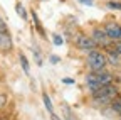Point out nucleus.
I'll list each match as a JSON object with an SVG mask.
<instances>
[{"instance_id":"8","label":"nucleus","mask_w":121,"mask_h":120,"mask_svg":"<svg viewBox=\"0 0 121 120\" xmlns=\"http://www.w3.org/2000/svg\"><path fill=\"white\" fill-rule=\"evenodd\" d=\"M19 59H20V64H22V68H24L25 74H29V73H30V68H29V61H27V58H25L24 54H20V56H19Z\"/></svg>"},{"instance_id":"2","label":"nucleus","mask_w":121,"mask_h":120,"mask_svg":"<svg viewBox=\"0 0 121 120\" xmlns=\"http://www.w3.org/2000/svg\"><path fill=\"white\" fill-rule=\"evenodd\" d=\"M116 95H118V90L111 83H108V85H104V86H101V88L93 91V98L99 103H111L116 98Z\"/></svg>"},{"instance_id":"7","label":"nucleus","mask_w":121,"mask_h":120,"mask_svg":"<svg viewBox=\"0 0 121 120\" xmlns=\"http://www.w3.org/2000/svg\"><path fill=\"white\" fill-rule=\"evenodd\" d=\"M42 100H44V105H45V108H47V112L52 113V112H54V107H52V101H51L49 95H47V93H44V95H42Z\"/></svg>"},{"instance_id":"13","label":"nucleus","mask_w":121,"mask_h":120,"mask_svg":"<svg viewBox=\"0 0 121 120\" xmlns=\"http://www.w3.org/2000/svg\"><path fill=\"white\" fill-rule=\"evenodd\" d=\"M52 42L56 44V46H62V37H60V36H52Z\"/></svg>"},{"instance_id":"17","label":"nucleus","mask_w":121,"mask_h":120,"mask_svg":"<svg viewBox=\"0 0 121 120\" xmlns=\"http://www.w3.org/2000/svg\"><path fill=\"white\" fill-rule=\"evenodd\" d=\"M51 120H60V118H59V117H57V115L52 112V113H51Z\"/></svg>"},{"instance_id":"12","label":"nucleus","mask_w":121,"mask_h":120,"mask_svg":"<svg viewBox=\"0 0 121 120\" xmlns=\"http://www.w3.org/2000/svg\"><path fill=\"white\" fill-rule=\"evenodd\" d=\"M106 5L109 9H113V10H121V2H108Z\"/></svg>"},{"instance_id":"15","label":"nucleus","mask_w":121,"mask_h":120,"mask_svg":"<svg viewBox=\"0 0 121 120\" xmlns=\"http://www.w3.org/2000/svg\"><path fill=\"white\" fill-rule=\"evenodd\" d=\"M81 4H84V5H93L94 4V0H79Z\"/></svg>"},{"instance_id":"19","label":"nucleus","mask_w":121,"mask_h":120,"mask_svg":"<svg viewBox=\"0 0 121 120\" xmlns=\"http://www.w3.org/2000/svg\"><path fill=\"white\" fill-rule=\"evenodd\" d=\"M67 120H74V118H72V117L69 115V112H67Z\"/></svg>"},{"instance_id":"16","label":"nucleus","mask_w":121,"mask_h":120,"mask_svg":"<svg viewBox=\"0 0 121 120\" xmlns=\"http://www.w3.org/2000/svg\"><path fill=\"white\" fill-rule=\"evenodd\" d=\"M62 83H66V85H72V83H74V80H72V78H64V80H62Z\"/></svg>"},{"instance_id":"9","label":"nucleus","mask_w":121,"mask_h":120,"mask_svg":"<svg viewBox=\"0 0 121 120\" xmlns=\"http://www.w3.org/2000/svg\"><path fill=\"white\" fill-rule=\"evenodd\" d=\"M111 108H113V112H116L118 115H119V112H121V98H114L113 101H111Z\"/></svg>"},{"instance_id":"10","label":"nucleus","mask_w":121,"mask_h":120,"mask_svg":"<svg viewBox=\"0 0 121 120\" xmlns=\"http://www.w3.org/2000/svg\"><path fill=\"white\" fill-rule=\"evenodd\" d=\"M15 9H17V14H19L22 19H27V12H25V9H24L22 4H17V5H15Z\"/></svg>"},{"instance_id":"20","label":"nucleus","mask_w":121,"mask_h":120,"mask_svg":"<svg viewBox=\"0 0 121 120\" xmlns=\"http://www.w3.org/2000/svg\"><path fill=\"white\" fill-rule=\"evenodd\" d=\"M119 98H121V93H119Z\"/></svg>"},{"instance_id":"22","label":"nucleus","mask_w":121,"mask_h":120,"mask_svg":"<svg viewBox=\"0 0 121 120\" xmlns=\"http://www.w3.org/2000/svg\"><path fill=\"white\" fill-rule=\"evenodd\" d=\"M119 41H121V39H119Z\"/></svg>"},{"instance_id":"1","label":"nucleus","mask_w":121,"mask_h":120,"mask_svg":"<svg viewBox=\"0 0 121 120\" xmlns=\"http://www.w3.org/2000/svg\"><path fill=\"white\" fill-rule=\"evenodd\" d=\"M111 80H113V76H111L108 71L103 69V71H93L91 74H87L86 83H87V86H89L91 91H94V90H98V88H101L104 85L111 83Z\"/></svg>"},{"instance_id":"5","label":"nucleus","mask_w":121,"mask_h":120,"mask_svg":"<svg viewBox=\"0 0 121 120\" xmlns=\"http://www.w3.org/2000/svg\"><path fill=\"white\" fill-rule=\"evenodd\" d=\"M76 46H78V49H81V51H93V49H96V42L93 41V37H87V36H78L76 37Z\"/></svg>"},{"instance_id":"18","label":"nucleus","mask_w":121,"mask_h":120,"mask_svg":"<svg viewBox=\"0 0 121 120\" xmlns=\"http://www.w3.org/2000/svg\"><path fill=\"white\" fill-rule=\"evenodd\" d=\"M51 61H52V63H59V58H57V56H52Z\"/></svg>"},{"instance_id":"11","label":"nucleus","mask_w":121,"mask_h":120,"mask_svg":"<svg viewBox=\"0 0 121 120\" xmlns=\"http://www.w3.org/2000/svg\"><path fill=\"white\" fill-rule=\"evenodd\" d=\"M0 34H10V32H9V27H7V24L2 20V17H0Z\"/></svg>"},{"instance_id":"6","label":"nucleus","mask_w":121,"mask_h":120,"mask_svg":"<svg viewBox=\"0 0 121 120\" xmlns=\"http://www.w3.org/2000/svg\"><path fill=\"white\" fill-rule=\"evenodd\" d=\"M104 31L106 34H108L111 39H121V25L119 24H114V22H109V24H106L104 25Z\"/></svg>"},{"instance_id":"4","label":"nucleus","mask_w":121,"mask_h":120,"mask_svg":"<svg viewBox=\"0 0 121 120\" xmlns=\"http://www.w3.org/2000/svg\"><path fill=\"white\" fill-rule=\"evenodd\" d=\"M91 37H93V41L96 42V46H103V48H109L111 46V37L106 34L104 29H94Z\"/></svg>"},{"instance_id":"14","label":"nucleus","mask_w":121,"mask_h":120,"mask_svg":"<svg viewBox=\"0 0 121 120\" xmlns=\"http://www.w3.org/2000/svg\"><path fill=\"white\" fill-rule=\"evenodd\" d=\"M5 103H7V95L5 93H0V108L5 107Z\"/></svg>"},{"instance_id":"21","label":"nucleus","mask_w":121,"mask_h":120,"mask_svg":"<svg viewBox=\"0 0 121 120\" xmlns=\"http://www.w3.org/2000/svg\"><path fill=\"white\" fill-rule=\"evenodd\" d=\"M119 117H121V112H119Z\"/></svg>"},{"instance_id":"3","label":"nucleus","mask_w":121,"mask_h":120,"mask_svg":"<svg viewBox=\"0 0 121 120\" xmlns=\"http://www.w3.org/2000/svg\"><path fill=\"white\" fill-rule=\"evenodd\" d=\"M87 66L91 68V71H103L106 68V64H108V59H106V56L96 49L89 51L87 53Z\"/></svg>"}]
</instances>
